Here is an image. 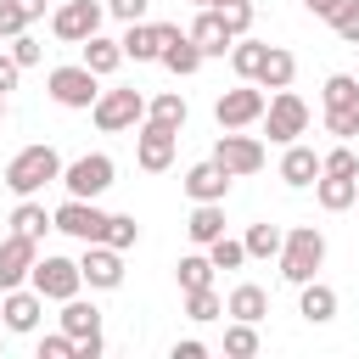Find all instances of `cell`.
I'll use <instances>...</instances> for the list:
<instances>
[{
    "instance_id": "1",
    "label": "cell",
    "mask_w": 359,
    "mask_h": 359,
    "mask_svg": "<svg viewBox=\"0 0 359 359\" xmlns=\"http://www.w3.org/2000/svg\"><path fill=\"white\" fill-rule=\"evenodd\" d=\"M50 180H62V151L56 146H22L11 163H6V191L11 196H39Z\"/></svg>"
},
{
    "instance_id": "2",
    "label": "cell",
    "mask_w": 359,
    "mask_h": 359,
    "mask_svg": "<svg viewBox=\"0 0 359 359\" xmlns=\"http://www.w3.org/2000/svg\"><path fill=\"white\" fill-rule=\"evenodd\" d=\"M320 264H325V236H320V224L286 230V241H280V275H286L292 286H303V280L320 275Z\"/></svg>"
},
{
    "instance_id": "3",
    "label": "cell",
    "mask_w": 359,
    "mask_h": 359,
    "mask_svg": "<svg viewBox=\"0 0 359 359\" xmlns=\"http://www.w3.org/2000/svg\"><path fill=\"white\" fill-rule=\"evenodd\" d=\"M28 286H34L45 303H67V297H79V292H84L79 258H62V252H45V258H34V269H28Z\"/></svg>"
},
{
    "instance_id": "4",
    "label": "cell",
    "mask_w": 359,
    "mask_h": 359,
    "mask_svg": "<svg viewBox=\"0 0 359 359\" xmlns=\"http://www.w3.org/2000/svg\"><path fill=\"white\" fill-rule=\"evenodd\" d=\"M45 90H50L56 107H67V112H90L95 95H101V79H95L84 62H67V67H50V73H45Z\"/></svg>"
},
{
    "instance_id": "5",
    "label": "cell",
    "mask_w": 359,
    "mask_h": 359,
    "mask_svg": "<svg viewBox=\"0 0 359 359\" xmlns=\"http://www.w3.org/2000/svg\"><path fill=\"white\" fill-rule=\"evenodd\" d=\"M258 123H264V135H269L275 146H292V140L309 129V101L286 84V90H275V95L264 101V118H258Z\"/></svg>"
},
{
    "instance_id": "6",
    "label": "cell",
    "mask_w": 359,
    "mask_h": 359,
    "mask_svg": "<svg viewBox=\"0 0 359 359\" xmlns=\"http://www.w3.org/2000/svg\"><path fill=\"white\" fill-rule=\"evenodd\" d=\"M112 174H118V163H112L107 151H84V157L62 163V191H67V196L95 202L101 191H112Z\"/></svg>"
},
{
    "instance_id": "7",
    "label": "cell",
    "mask_w": 359,
    "mask_h": 359,
    "mask_svg": "<svg viewBox=\"0 0 359 359\" xmlns=\"http://www.w3.org/2000/svg\"><path fill=\"white\" fill-rule=\"evenodd\" d=\"M90 118H95L101 135H123V129H135L146 118V95L140 90H101L95 107H90Z\"/></svg>"
},
{
    "instance_id": "8",
    "label": "cell",
    "mask_w": 359,
    "mask_h": 359,
    "mask_svg": "<svg viewBox=\"0 0 359 359\" xmlns=\"http://www.w3.org/2000/svg\"><path fill=\"white\" fill-rule=\"evenodd\" d=\"M264 84H252V79H241L236 90H224L219 101H213V118H219V129H247V123H258L264 118Z\"/></svg>"
},
{
    "instance_id": "9",
    "label": "cell",
    "mask_w": 359,
    "mask_h": 359,
    "mask_svg": "<svg viewBox=\"0 0 359 359\" xmlns=\"http://www.w3.org/2000/svg\"><path fill=\"white\" fill-rule=\"evenodd\" d=\"M101 17H107L101 0H62V6L50 11V34L67 39V45H84L90 34H101Z\"/></svg>"
},
{
    "instance_id": "10",
    "label": "cell",
    "mask_w": 359,
    "mask_h": 359,
    "mask_svg": "<svg viewBox=\"0 0 359 359\" xmlns=\"http://www.w3.org/2000/svg\"><path fill=\"white\" fill-rule=\"evenodd\" d=\"M174 146H180V129L151 123V118H140V123H135V163H140L146 174H163V168L174 163Z\"/></svg>"
},
{
    "instance_id": "11",
    "label": "cell",
    "mask_w": 359,
    "mask_h": 359,
    "mask_svg": "<svg viewBox=\"0 0 359 359\" xmlns=\"http://www.w3.org/2000/svg\"><path fill=\"white\" fill-rule=\"evenodd\" d=\"M213 163H219L230 180L258 174V168H264V140H258V135H241V129H224L219 146H213Z\"/></svg>"
},
{
    "instance_id": "12",
    "label": "cell",
    "mask_w": 359,
    "mask_h": 359,
    "mask_svg": "<svg viewBox=\"0 0 359 359\" xmlns=\"http://www.w3.org/2000/svg\"><path fill=\"white\" fill-rule=\"evenodd\" d=\"M79 275L90 292H118L123 286V252L107 247V241H84V258H79Z\"/></svg>"
},
{
    "instance_id": "13",
    "label": "cell",
    "mask_w": 359,
    "mask_h": 359,
    "mask_svg": "<svg viewBox=\"0 0 359 359\" xmlns=\"http://www.w3.org/2000/svg\"><path fill=\"white\" fill-rule=\"evenodd\" d=\"M50 224H56L62 236H73V241H101V230H107V213H101L95 202H84V196H67V202L50 213Z\"/></svg>"
},
{
    "instance_id": "14",
    "label": "cell",
    "mask_w": 359,
    "mask_h": 359,
    "mask_svg": "<svg viewBox=\"0 0 359 359\" xmlns=\"http://www.w3.org/2000/svg\"><path fill=\"white\" fill-rule=\"evenodd\" d=\"M39 314H45V297H39L34 286H11V292H0V325H6L11 337L39 331Z\"/></svg>"
},
{
    "instance_id": "15",
    "label": "cell",
    "mask_w": 359,
    "mask_h": 359,
    "mask_svg": "<svg viewBox=\"0 0 359 359\" xmlns=\"http://www.w3.org/2000/svg\"><path fill=\"white\" fill-rule=\"evenodd\" d=\"M34 258H39V241H28V236H6L0 241V292H11V286H28V269H34Z\"/></svg>"
},
{
    "instance_id": "16",
    "label": "cell",
    "mask_w": 359,
    "mask_h": 359,
    "mask_svg": "<svg viewBox=\"0 0 359 359\" xmlns=\"http://www.w3.org/2000/svg\"><path fill=\"white\" fill-rule=\"evenodd\" d=\"M180 185H185V196H191V202H224V191H230V174H224V168L208 157V163H191Z\"/></svg>"
},
{
    "instance_id": "17",
    "label": "cell",
    "mask_w": 359,
    "mask_h": 359,
    "mask_svg": "<svg viewBox=\"0 0 359 359\" xmlns=\"http://www.w3.org/2000/svg\"><path fill=\"white\" fill-rule=\"evenodd\" d=\"M185 34L202 45V56H230V45H236V34L224 28V17H219L213 6H202V11H196V22H191Z\"/></svg>"
},
{
    "instance_id": "18",
    "label": "cell",
    "mask_w": 359,
    "mask_h": 359,
    "mask_svg": "<svg viewBox=\"0 0 359 359\" xmlns=\"http://www.w3.org/2000/svg\"><path fill=\"white\" fill-rule=\"evenodd\" d=\"M297 314H303L309 325L337 320V286H325L320 275H314V280H303V286H297Z\"/></svg>"
},
{
    "instance_id": "19",
    "label": "cell",
    "mask_w": 359,
    "mask_h": 359,
    "mask_svg": "<svg viewBox=\"0 0 359 359\" xmlns=\"http://www.w3.org/2000/svg\"><path fill=\"white\" fill-rule=\"evenodd\" d=\"M280 180L292 185V191H303V185H314L320 180V151L314 146H286V157H280Z\"/></svg>"
},
{
    "instance_id": "20",
    "label": "cell",
    "mask_w": 359,
    "mask_h": 359,
    "mask_svg": "<svg viewBox=\"0 0 359 359\" xmlns=\"http://www.w3.org/2000/svg\"><path fill=\"white\" fill-rule=\"evenodd\" d=\"M62 331H67L73 342H95V337H101V309L84 303V297H67V303H62Z\"/></svg>"
},
{
    "instance_id": "21",
    "label": "cell",
    "mask_w": 359,
    "mask_h": 359,
    "mask_svg": "<svg viewBox=\"0 0 359 359\" xmlns=\"http://www.w3.org/2000/svg\"><path fill=\"white\" fill-rule=\"evenodd\" d=\"M79 62H84L95 79H107V73H118V67H123V45H118V39H107V34H90Z\"/></svg>"
},
{
    "instance_id": "22",
    "label": "cell",
    "mask_w": 359,
    "mask_h": 359,
    "mask_svg": "<svg viewBox=\"0 0 359 359\" xmlns=\"http://www.w3.org/2000/svg\"><path fill=\"white\" fill-rule=\"evenodd\" d=\"M353 191H359V180H353V174H320V180H314V202H320L325 213L353 208Z\"/></svg>"
},
{
    "instance_id": "23",
    "label": "cell",
    "mask_w": 359,
    "mask_h": 359,
    "mask_svg": "<svg viewBox=\"0 0 359 359\" xmlns=\"http://www.w3.org/2000/svg\"><path fill=\"white\" fill-rule=\"evenodd\" d=\"M185 236H191V247L219 241L224 236V202H196V213L185 219Z\"/></svg>"
},
{
    "instance_id": "24",
    "label": "cell",
    "mask_w": 359,
    "mask_h": 359,
    "mask_svg": "<svg viewBox=\"0 0 359 359\" xmlns=\"http://www.w3.org/2000/svg\"><path fill=\"white\" fill-rule=\"evenodd\" d=\"M292 79H297V56L280 50V45H269V50H264V67H258L252 84H264V90H286Z\"/></svg>"
},
{
    "instance_id": "25",
    "label": "cell",
    "mask_w": 359,
    "mask_h": 359,
    "mask_svg": "<svg viewBox=\"0 0 359 359\" xmlns=\"http://www.w3.org/2000/svg\"><path fill=\"white\" fill-rule=\"evenodd\" d=\"M11 230H17V236H28V241H45V230H56V224H50L45 202H34V196H17V208H11Z\"/></svg>"
},
{
    "instance_id": "26",
    "label": "cell",
    "mask_w": 359,
    "mask_h": 359,
    "mask_svg": "<svg viewBox=\"0 0 359 359\" xmlns=\"http://www.w3.org/2000/svg\"><path fill=\"white\" fill-rule=\"evenodd\" d=\"M224 314H230V320H252V325H258V320L269 314V297H264V286L241 280V286H236V292L224 297Z\"/></svg>"
},
{
    "instance_id": "27",
    "label": "cell",
    "mask_w": 359,
    "mask_h": 359,
    "mask_svg": "<svg viewBox=\"0 0 359 359\" xmlns=\"http://www.w3.org/2000/svg\"><path fill=\"white\" fill-rule=\"evenodd\" d=\"M157 62H163L168 73H180V79H191V73H196V67H202L208 56H202V45H196L191 34H180L174 45H163V56H157Z\"/></svg>"
},
{
    "instance_id": "28",
    "label": "cell",
    "mask_w": 359,
    "mask_h": 359,
    "mask_svg": "<svg viewBox=\"0 0 359 359\" xmlns=\"http://www.w3.org/2000/svg\"><path fill=\"white\" fill-rule=\"evenodd\" d=\"M123 62H157V22H123Z\"/></svg>"
},
{
    "instance_id": "29",
    "label": "cell",
    "mask_w": 359,
    "mask_h": 359,
    "mask_svg": "<svg viewBox=\"0 0 359 359\" xmlns=\"http://www.w3.org/2000/svg\"><path fill=\"white\" fill-rule=\"evenodd\" d=\"M146 118H151V123H168V129H185L191 107H185V95H180V90H163V95H151V101H146Z\"/></svg>"
},
{
    "instance_id": "30",
    "label": "cell",
    "mask_w": 359,
    "mask_h": 359,
    "mask_svg": "<svg viewBox=\"0 0 359 359\" xmlns=\"http://www.w3.org/2000/svg\"><path fill=\"white\" fill-rule=\"evenodd\" d=\"M264 50H269L264 39H247V34H241V39L230 45V67H236V79H258V67H264Z\"/></svg>"
},
{
    "instance_id": "31",
    "label": "cell",
    "mask_w": 359,
    "mask_h": 359,
    "mask_svg": "<svg viewBox=\"0 0 359 359\" xmlns=\"http://www.w3.org/2000/svg\"><path fill=\"white\" fill-rule=\"evenodd\" d=\"M280 241H286V230H280V224H252V230L241 236L247 258H280Z\"/></svg>"
},
{
    "instance_id": "32",
    "label": "cell",
    "mask_w": 359,
    "mask_h": 359,
    "mask_svg": "<svg viewBox=\"0 0 359 359\" xmlns=\"http://www.w3.org/2000/svg\"><path fill=\"white\" fill-rule=\"evenodd\" d=\"M174 275H180V292L213 286V258H208V252H185V258L174 264Z\"/></svg>"
},
{
    "instance_id": "33",
    "label": "cell",
    "mask_w": 359,
    "mask_h": 359,
    "mask_svg": "<svg viewBox=\"0 0 359 359\" xmlns=\"http://www.w3.org/2000/svg\"><path fill=\"white\" fill-rule=\"evenodd\" d=\"M219 314H224V297H219L213 286H196V292H185V320L208 325V320H219Z\"/></svg>"
},
{
    "instance_id": "34",
    "label": "cell",
    "mask_w": 359,
    "mask_h": 359,
    "mask_svg": "<svg viewBox=\"0 0 359 359\" xmlns=\"http://www.w3.org/2000/svg\"><path fill=\"white\" fill-rule=\"evenodd\" d=\"M224 353L230 359H252L258 353V325L252 320H230L224 325Z\"/></svg>"
},
{
    "instance_id": "35",
    "label": "cell",
    "mask_w": 359,
    "mask_h": 359,
    "mask_svg": "<svg viewBox=\"0 0 359 359\" xmlns=\"http://www.w3.org/2000/svg\"><path fill=\"white\" fill-rule=\"evenodd\" d=\"M101 241H107V247H118V252H129V247L140 241V224H135V213H107V230H101Z\"/></svg>"
},
{
    "instance_id": "36",
    "label": "cell",
    "mask_w": 359,
    "mask_h": 359,
    "mask_svg": "<svg viewBox=\"0 0 359 359\" xmlns=\"http://www.w3.org/2000/svg\"><path fill=\"white\" fill-rule=\"evenodd\" d=\"M202 252L213 258V269H241V264H247V247H241L236 236H219V241H208Z\"/></svg>"
},
{
    "instance_id": "37",
    "label": "cell",
    "mask_w": 359,
    "mask_h": 359,
    "mask_svg": "<svg viewBox=\"0 0 359 359\" xmlns=\"http://www.w3.org/2000/svg\"><path fill=\"white\" fill-rule=\"evenodd\" d=\"M325 107H359V79L353 73H331L325 79Z\"/></svg>"
},
{
    "instance_id": "38",
    "label": "cell",
    "mask_w": 359,
    "mask_h": 359,
    "mask_svg": "<svg viewBox=\"0 0 359 359\" xmlns=\"http://www.w3.org/2000/svg\"><path fill=\"white\" fill-rule=\"evenodd\" d=\"M320 174H353V180H359V151H353L348 140H337V146L320 157Z\"/></svg>"
},
{
    "instance_id": "39",
    "label": "cell",
    "mask_w": 359,
    "mask_h": 359,
    "mask_svg": "<svg viewBox=\"0 0 359 359\" xmlns=\"http://www.w3.org/2000/svg\"><path fill=\"white\" fill-rule=\"evenodd\" d=\"M213 11L224 17V28H230L236 39H241V34L252 28V0H224V6H213Z\"/></svg>"
},
{
    "instance_id": "40",
    "label": "cell",
    "mask_w": 359,
    "mask_h": 359,
    "mask_svg": "<svg viewBox=\"0 0 359 359\" xmlns=\"http://www.w3.org/2000/svg\"><path fill=\"white\" fill-rule=\"evenodd\" d=\"M325 129L337 140H353L359 135V107H325Z\"/></svg>"
},
{
    "instance_id": "41",
    "label": "cell",
    "mask_w": 359,
    "mask_h": 359,
    "mask_svg": "<svg viewBox=\"0 0 359 359\" xmlns=\"http://www.w3.org/2000/svg\"><path fill=\"white\" fill-rule=\"evenodd\" d=\"M331 28H337V39L359 45V0H342V11L331 17Z\"/></svg>"
},
{
    "instance_id": "42",
    "label": "cell",
    "mask_w": 359,
    "mask_h": 359,
    "mask_svg": "<svg viewBox=\"0 0 359 359\" xmlns=\"http://www.w3.org/2000/svg\"><path fill=\"white\" fill-rule=\"evenodd\" d=\"M11 56H17V67H39V56H45V45H39V39H34L28 28H22V34L11 39Z\"/></svg>"
},
{
    "instance_id": "43",
    "label": "cell",
    "mask_w": 359,
    "mask_h": 359,
    "mask_svg": "<svg viewBox=\"0 0 359 359\" xmlns=\"http://www.w3.org/2000/svg\"><path fill=\"white\" fill-rule=\"evenodd\" d=\"M107 6V17H118V22H146V11H151V0H101Z\"/></svg>"
},
{
    "instance_id": "44",
    "label": "cell",
    "mask_w": 359,
    "mask_h": 359,
    "mask_svg": "<svg viewBox=\"0 0 359 359\" xmlns=\"http://www.w3.org/2000/svg\"><path fill=\"white\" fill-rule=\"evenodd\" d=\"M39 359H73V337H67V331L39 337Z\"/></svg>"
},
{
    "instance_id": "45",
    "label": "cell",
    "mask_w": 359,
    "mask_h": 359,
    "mask_svg": "<svg viewBox=\"0 0 359 359\" xmlns=\"http://www.w3.org/2000/svg\"><path fill=\"white\" fill-rule=\"evenodd\" d=\"M22 28H28V17H22L11 0H0V39H17Z\"/></svg>"
},
{
    "instance_id": "46",
    "label": "cell",
    "mask_w": 359,
    "mask_h": 359,
    "mask_svg": "<svg viewBox=\"0 0 359 359\" xmlns=\"http://www.w3.org/2000/svg\"><path fill=\"white\" fill-rule=\"evenodd\" d=\"M17 79H22L17 56H11V50H0V95H6V90H17Z\"/></svg>"
},
{
    "instance_id": "47",
    "label": "cell",
    "mask_w": 359,
    "mask_h": 359,
    "mask_svg": "<svg viewBox=\"0 0 359 359\" xmlns=\"http://www.w3.org/2000/svg\"><path fill=\"white\" fill-rule=\"evenodd\" d=\"M208 353V342H196V337H185V342H174V359H202Z\"/></svg>"
},
{
    "instance_id": "48",
    "label": "cell",
    "mask_w": 359,
    "mask_h": 359,
    "mask_svg": "<svg viewBox=\"0 0 359 359\" xmlns=\"http://www.w3.org/2000/svg\"><path fill=\"white\" fill-rule=\"evenodd\" d=\"M303 6H309V11H314V17H325V22H331V17H337V11H342V0H303Z\"/></svg>"
},
{
    "instance_id": "49",
    "label": "cell",
    "mask_w": 359,
    "mask_h": 359,
    "mask_svg": "<svg viewBox=\"0 0 359 359\" xmlns=\"http://www.w3.org/2000/svg\"><path fill=\"white\" fill-rule=\"evenodd\" d=\"M11 6H17L28 22H39V17H45V0H11Z\"/></svg>"
},
{
    "instance_id": "50",
    "label": "cell",
    "mask_w": 359,
    "mask_h": 359,
    "mask_svg": "<svg viewBox=\"0 0 359 359\" xmlns=\"http://www.w3.org/2000/svg\"><path fill=\"white\" fill-rule=\"evenodd\" d=\"M174 39H180V28H174V22H157V56H163V45H174Z\"/></svg>"
},
{
    "instance_id": "51",
    "label": "cell",
    "mask_w": 359,
    "mask_h": 359,
    "mask_svg": "<svg viewBox=\"0 0 359 359\" xmlns=\"http://www.w3.org/2000/svg\"><path fill=\"white\" fill-rule=\"evenodd\" d=\"M191 6H196V11H202V6H224V0H191Z\"/></svg>"
},
{
    "instance_id": "52",
    "label": "cell",
    "mask_w": 359,
    "mask_h": 359,
    "mask_svg": "<svg viewBox=\"0 0 359 359\" xmlns=\"http://www.w3.org/2000/svg\"><path fill=\"white\" fill-rule=\"evenodd\" d=\"M0 123H6V95H0Z\"/></svg>"
},
{
    "instance_id": "53",
    "label": "cell",
    "mask_w": 359,
    "mask_h": 359,
    "mask_svg": "<svg viewBox=\"0 0 359 359\" xmlns=\"http://www.w3.org/2000/svg\"><path fill=\"white\" fill-rule=\"evenodd\" d=\"M353 208H359V191H353Z\"/></svg>"
},
{
    "instance_id": "54",
    "label": "cell",
    "mask_w": 359,
    "mask_h": 359,
    "mask_svg": "<svg viewBox=\"0 0 359 359\" xmlns=\"http://www.w3.org/2000/svg\"><path fill=\"white\" fill-rule=\"evenodd\" d=\"M0 348H6V337H0Z\"/></svg>"
}]
</instances>
